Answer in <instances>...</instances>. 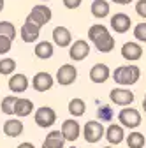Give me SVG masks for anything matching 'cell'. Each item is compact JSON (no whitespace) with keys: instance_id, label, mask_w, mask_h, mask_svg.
Returning a JSON list of instances; mask_svg holds the SVG:
<instances>
[{"instance_id":"6da1fadb","label":"cell","mask_w":146,"mask_h":148,"mask_svg":"<svg viewBox=\"0 0 146 148\" xmlns=\"http://www.w3.org/2000/svg\"><path fill=\"white\" fill-rule=\"evenodd\" d=\"M88 39L93 42V46L100 51V53H109L115 48V37L109 34L107 27L95 23L88 28Z\"/></svg>"},{"instance_id":"7a4b0ae2","label":"cell","mask_w":146,"mask_h":148,"mask_svg":"<svg viewBox=\"0 0 146 148\" xmlns=\"http://www.w3.org/2000/svg\"><path fill=\"white\" fill-rule=\"evenodd\" d=\"M116 85L120 86H132L139 81L141 78V69L136 65V64H130V65H120L113 71V76Z\"/></svg>"},{"instance_id":"3957f363","label":"cell","mask_w":146,"mask_h":148,"mask_svg":"<svg viewBox=\"0 0 146 148\" xmlns=\"http://www.w3.org/2000/svg\"><path fill=\"white\" fill-rule=\"evenodd\" d=\"M102 136H106V129L102 125V122L99 120H90L85 123L83 127V138L86 143H99L102 139Z\"/></svg>"},{"instance_id":"277c9868","label":"cell","mask_w":146,"mask_h":148,"mask_svg":"<svg viewBox=\"0 0 146 148\" xmlns=\"http://www.w3.org/2000/svg\"><path fill=\"white\" fill-rule=\"evenodd\" d=\"M118 120L123 127L127 129H137L143 122L141 118V113H139V109L132 108V106H125L120 113H118Z\"/></svg>"},{"instance_id":"5b68a950","label":"cell","mask_w":146,"mask_h":148,"mask_svg":"<svg viewBox=\"0 0 146 148\" xmlns=\"http://www.w3.org/2000/svg\"><path fill=\"white\" fill-rule=\"evenodd\" d=\"M33 120L39 127L42 129H49L55 125L57 122V111L49 106H42V108H37L35 109V115H33Z\"/></svg>"},{"instance_id":"8992f818","label":"cell","mask_w":146,"mask_h":148,"mask_svg":"<svg viewBox=\"0 0 146 148\" xmlns=\"http://www.w3.org/2000/svg\"><path fill=\"white\" fill-rule=\"evenodd\" d=\"M51 18H53V12H51V9L48 5H33L32 11L27 16V20L33 21L39 27H44V25H48L51 21Z\"/></svg>"},{"instance_id":"52a82bcc","label":"cell","mask_w":146,"mask_h":148,"mask_svg":"<svg viewBox=\"0 0 146 148\" xmlns=\"http://www.w3.org/2000/svg\"><path fill=\"white\" fill-rule=\"evenodd\" d=\"M78 79V69L72 64H63L57 71V83L62 86H69Z\"/></svg>"},{"instance_id":"ba28073f","label":"cell","mask_w":146,"mask_h":148,"mask_svg":"<svg viewBox=\"0 0 146 148\" xmlns=\"http://www.w3.org/2000/svg\"><path fill=\"white\" fill-rule=\"evenodd\" d=\"M109 99H111L113 104L125 108V106H130L134 102V92L127 90V88H113L109 92Z\"/></svg>"},{"instance_id":"9c48e42d","label":"cell","mask_w":146,"mask_h":148,"mask_svg":"<svg viewBox=\"0 0 146 148\" xmlns=\"http://www.w3.org/2000/svg\"><path fill=\"white\" fill-rule=\"evenodd\" d=\"M88 55H90V44L86 41H83V39L74 41L69 46V57H70L72 62H81V60H85L88 57Z\"/></svg>"},{"instance_id":"30bf717a","label":"cell","mask_w":146,"mask_h":148,"mask_svg":"<svg viewBox=\"0 0 146 148\" xmlns=\"http://www.w3.org/2000/svg\"><path fill=\"white\" fill-rule=\"evenodd\" d=\"M60 131H62V134H63L65 141L74 143V141L81 136V125H79V122H78V120L69 118V120H63Z\"/></svg>"},{"instance_id":"8fae6325","label":"cell","mask_w":146,"mask_h":148,"mask_svg":"<svg viewBox=\"0 0 146 148\" xmlns=\"http://www.w3.org/2000/svg\"><path fill=\"white\" fill-rule=\"evenodd\" d=\"M41 28L42 27H39V25H35L33 21H30V20H25V23L21 25V28H20V35H21V39H23V42H35L39 39V34H41Z\"/></svg>"},{"instance_id":"7c38bea8","label":"cell","mask_w":146,"mask_h":148,"mask_svg":"<svg viewBox=\"0 0 146 148\" xmlns=\"http://www.w3.org/2000/svg\"><path fill=\"white\" fill-rule=\"evenodd\" d=\"M53 85H55V79H53L51 74L46 72V71L37 72L32 78V86H33V90H37V92H48V90L53 88Z\"/></svg>"},{"instance_id":"4fadbf2b","label":"cell","mask_w":146,"mask_h":148,"mask_svg":"<svg viewBox=\"0 0 146 148\" xmlns=\"http://www.w3.org/2000/svg\"><path fill=\"white\" fill-rule=\"evenodd\" d=\"M109 25H111V28L116 32V34H125L130 30V25H132V20L129 14L125 12H116L111 16V21H109Z\"/></svg>"},{"instance_id":"5bb4252c","label":"cell","mask_w":146,"mask_h":148,"mask_svg":"<svg viewBox=\"0 0 146 148\" xmlns=\"http://www.w3.org/2000/svg\"><path fill=\"white\" fill-rule=\"evenodd\" d=\"M53 42L58 48H69L72 44V34L67 27H55L53 28Z\"/></svg>"},{"instance_id":"9a60e30c","label":"cell","mask_w":146,"mask_h":148,"mask_svg":"<svg viewBox=\"0 0 146 148\" xmlns=\"http://www.w3.org/2000/svg\"><path fill=\"white\" fill-rule=\"evenodd\" d=\"M111 76V71L106 64H95L92 69H90V81L95 83V85H102L109 79Z\"/></svg>"},{"instance_id":"2e32d148","label":"cell","mask_w":146,"mask_h":148,"mask_svg":"<svg viewBox=\"0 0 146 148\" xmlns=\"http://www.w3.org/2000/svg\"><path fill=\"white\" fill-rule=\"evenodd\" d=\"M106 139L109 145H120L125 139V131L121 123H111L106 129Z\"/></svg>"},{"instance_id":"e0dca14e","label":"cell","mask_w":146,"mask_h":148,"mask_svg":"<svg viewBox=\"0 0 146 148\" xmlns=\"http://www.w3.org/2000/svg\"><path fill=\"white\" fill-rule=\"evenodd\" d=\"M9 90L12 92V94H23V92H27L28 88V78L25 76V74H12V76L9 78Z\"/></svg>"},{"instance_id":"ac0fdd59","label":"cell","mask_w":146,"mask_h":148,"mask_svg":"<svg viewBox=\"0 0 146 148\" xmlns=\"http://www.w3.org/2000/svg\"><path fill=\"white\" fill-rule=\"evenodd\" d=\"M121 57L127 62H137L143 57V48L137 42H125L121 48Z\"/></svg>"},{"instance_id":"d6986e66","label":"cell","mask_w":146,"mask_h":148,"mask_svg":"<svg viewBox=\"0 0 146 148\" xmlns=\"http://www.w3.org/2000/svg\"><path fill=\"white\" fill-rule=\"evenodd\" d=\"M23 122L21 120H18V118H9L5 120L4 123V134L7 138H18V136H21L23 134Z\"/></svg>"},{"instance_id":"ffe728a7","label":"cell","mask_w":146,"mask_h":148,"mask_svg":"<svg viewBox=\"0 0 146 148\" xmlns=\"http://www.w3.org/2000/svg\"><path fill=\"white\" fill-rule=\"evenodd\" d=\"M90 11H92L93 18H97V20H104L106 16H109L111 5H109L107 0H93L92 5H90Z\"/></svg>"},{"instance_id":"44dd1931","label":"cell","mask_w":146,"mask_h":148,"mask_svg":"<svg viewBox=\"0 0 146 148\" xmlns=\"http://www.w3.org/2000/svg\"><path fill=\"white\" fill-rule=\"evenodd\" d=\"M65 146V138L62 134V131H51L48 132L42 148H63Z\"/></svg>"},{"instance_id":"7402d4cb","label":"cell","mask_w":146,"mask_h":148,"mask_svg":"<svg viewBox=\"0 0 146 148\" xmlns=\"http://www.w3.org/2000/svg\"><path fill=\"white\" fill-rule=\"evenodd\" d=\"M53 53H55V48L49 41H41L37 42V46L33 48V55L37 57L39 60H48L53 57Z\"/></svg>"},{"instance_id":"603a6c76","label":"cell","mask_w":146,"mask_h":148,"mask_svg":"<svg viewBox=\"0 0 146 148\" xmlns=\"http://www.w3.org/2000/svg\"><path fill=\"white\" fill-rule=\"evenodd\" d=\"M32 111H33V102L30 99H18L16 101V109H14V115L16 116H20V118H25L28 115H32Z\"/></svg>"},{"instance_id":"cb8c5ba5","label":"cell","mask_w":146,"mask_h":148,"mask_svg":"<svg viewBox=\"0 0 146 148\" xmlns=\"http://www.w3.org/2000/svg\"><path fill=\"white\" fill-rule=\"evenodd\" d=\"M69 113H70V116H74V118L83 116L86 113V104H85V101L79 99V97L70 99V102H69Z\"/></svg>"},{"instance_id":"d4e9b609","label":"cell","mask_w":146,"mask_h":148,"mask_svg":"<svg viewBox=\"0 0 146 148\" xmlns=\"http://www.w3.org/2000/svg\"><path fill=\"white\" fill-rule=\"evenodd\" d=\"M144 143L146 138L141 132H129V136H127V146L129 148H143Z\"/></svg>"},{"instance_id":"484cf974","label":"cell","mask_w":146,"mask_h":148,"mask_svg":"<svg viewBox=\"0 0 146 148\" xmlns=\"http://www.w3.org/2000/svg\"><path fill=\"white\" fill-rule=\"evenodd\" d=\"M16 101H18V97H14V95H7V97L2 99V102H0V109H2L4 115H14Z\"/></svg>"},{"instance_id":"4316f807","label":"cell","mask_w":146,"mask_h":148,"mask_svg":"<svg viewBox=\"0 0 146 148\" xmlns=\"http://www.w3.org/2000/svg\"><path fill=\"white\" fill-rule=\"evenodd\" d=\"M97 116H99L100 122H111L115 118V111H113V108L109 104H102L97 109Z\"/></svg>"},{"instance_id":"83f0119b","label":"cell","mask_w":146,"mask_h":148,"mask_svg":"<svg viewBox=\"0 0 146 148\" xmlns=\"http://www.w3.org/2000/svg\"><path fill=\"white\" fill-rule=\"evenodd\" d=\"M16 71V62L12 58H2L0 60V74L2 76H11Z\"/></svg>"},{"instance_id":"f1b7e54d","label":"cell","mask_w":146,"mask_h":148,"mask_svg":"<svg viewBox=\"0 0 146 148\" xmlns=\"http://www.w3.org/2000/svg\"><path fill=\"white\" fill-rule=\"evenodd\" d=\"M0 35H7L14 41L16 39V27L11 21H0Z\"/></svg>"},{"instance_id":"f546056e","label":"cell","mask_w":146,"mask_h":148,"mask_svg":"<svg viewBox=\"0 0 146 148\" xmlns=\"http://www.w3.org/2000/svg\"><path fill=\"white\" fill-rule=\"evenodd\" d=\"M134 37H136L139 42H146V21L137 23L134 27Z\"/></svg>"},{"instance_id":"4dcf8cb0","label":"cell","mask_w":146,"mask_h":148,"mask_svg":"<svg viewBox=\"0 0 146 148\" xmlns=\"http://www.w3.org/2000/svg\"><path fill=\"white\" fill-rule=\"evenodd\" d=\"M11 46H12V39L7 35H0V55H5L11 51Z\"/></svg>"},{"instance_id":"1f68e13d","label":"cell","mask_w":146,"mask_h":148,"mask_svg":"<svg viewBox=\"0 0 146 148\" xmlns=\"http://www.w3.org/2000/svg\"><path fill=\"white\" fill-rule=\"evenodd\" d=\"M136 12H137V16L143 18V20H146V0H137V4H136Z\"/></svg>"},{"instance_id":"d6a6232c","label":"cell","mask_w":146,"mask_h":148,"mask_svg":"<svg viewBox=\"0 0 146 148\" xmlns=\"http://www.w3.org/2000/svg\"><path fill=\"white\" fill-rule=\"evenodd\" d=\"M62 2H63V5L67 7V9H78L79 5H81V2H83V0H62Z\"/></svg>"},{"instance_id":"836d02e7","label":"cell","mask_w":146,"mask_h":148,"mask_svg":"<svg viewBox=\"0 0 146 148\" xmlns=\"http://www.w3.org/2000/svg\"><path fill=\"white\" fill-rule=\"evenodd\" d=\"M113 4H120V5H129L132 0H111Z\"/></svg>"},{"instance_id":"e575fe53","label":"cell","mask_w":146,"mask_h":148,"mask_svg":"<svg viewBox=\"0 0 146 148\" xmlns=\"http://www.w3.org/2000/svg\"><path fill=\"white\" fill-rule=\"evenodd\" d=\"M18 148H35L32 143H28V141H25V143H21V145H18Z\"/></svg>"},{"instance_id":"d590c367","label":"cell","mask_w":146,"mask_h":148,"mask_svg":"<svg viewBox=\"0 0 146 148\" xmlns=\"http://www.w3.org/2000/svg\"><path fill=\"white\" fill-rule=\"evenodd\" d=\"M143 109H144V113H146V94H144V99H143Z\"/></svg>"},{"instance_id":"8d00e7d4","label":"cell","mask_w":146,"mask_h":148,"mask_svg":"<svg viewBox=\"0 0 146 148\" xmlns=\"http://www.w3.org/2000/svg\"><path fill=\"white\" fill-rule=\"evenodd\" d=\"M4 5H5V2H4V0H0V12L4 11Z\"/></svg>"},{"instance_id":"74e56055","label":"cell","mask_w":146,"mask_h":148,"mask_svg":"<svg viewBox=\"0 0 146 148\" xmlns=\"http://www.w3.org/2000/svg\"><path fill=\"white\" fill-rule=\"evenodd\" d=\"M102 148H113V146H102Z\"/></svg>"},{"instance_id":"f35d334b","label":"cell","mask_w":146,"mask_h":148,"mask_svg":"<svg viewBox=\"0 0 146 148\" xmlns=\"http://www.w3.org/2000/svg\"><path fill=\"white\" fill-rule=\"evenodd\" d=\"M41 2H49V0H41Z\"/></svg>"},{"instance_id":"ab89813d","label":"cell","mask_w":146,"mask_h":148,"mask_svg":"<svg viewBox=\"0 0 146 148\" xmlns=\"http://www.w3.org/2000/svg\"><path fill=\"white\" fill-rule=\"evenodd\" d=\"M69 148H78V146H69Z\"/></svg>"}]
</instances>
